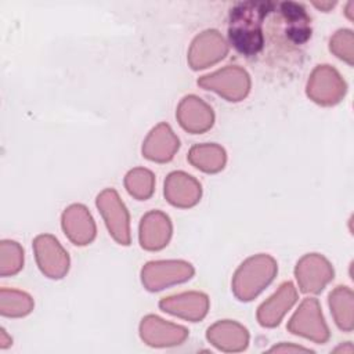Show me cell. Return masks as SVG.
<instances>
[{"instance_id": "obj_1", "label": "cell", "mask_w": 354, "mask_h": 354, "mask_svg": "<svg viewBox=\"0 0 354 354\" xmlns=\"http://www.w3.org/2000/svg\"><path fill=\"white\" fill-rule=\"evenodd\" d=\"M277 272L275 261L264 254L250 257L235 272L234 292L239 300H252L267 286Z\"/></svg>"}, {"instance_id": "obj_2", "label": "cell", "mask_w": 354, "mask_h": 354, "mask_svg": "<svg viewBox=\"0 0 354 354\" xmlns=\"http://www.w3.org/2000/svg\"><path fill=\"white\" fill-rule=\"evenodd\" d=\"M288 329L295 335H301L307 339L324 343L329 337L322 314L319 313L318 301L315 299H306L296 314L292 317Z\"/></svg>"}, {"instance_id": "obj_3", "label": "cell", "mask_w": 354, "mask_h": 354, "mask_svg": "<svg viewBox=\"0 0 354 354\" xmlns=\"http://www.w3.org/2000/svg\"><path fill=\"white\" fill-rule=\"evenodd\" d=\"M97 206L105 218L109 234H112L120 245H129V214L124 205L119 201L118 194L113 189L104 191L97 198Z\"/></svg>"}, {"instance_id": "obj_4", "label": "cell", "mask_w": 354, "mask_h": 354, "mask_svg": "<svg viewBox=\"0 0 354 354\" xmlns=\"http://www.w3.org/2000/svg\"><path fill=\"white\" fill-rule=\"evenodd\" d=\"M36 260L43 274L50 278H62L69 268L68 253L51 235H40L35 239Z\"/></svg>"}, {"instance_id": "obj_5", "label": "cell", "mask_w": 354, "mask_h": 354, "mask_svg": "<svg viewBox=\"0 0 354 354\" xmlns=\"http://www.w3.org/2000/svg\"><path fill=\"white\" fill-rule=\"evenodd\" d=\"M142 272L156 274V278H152L144 283L149 290H160L163 286L170 283L189 279L194 274V268L191 264L184 261H152L142 268Z\"/></svg>"}, {"instance_id": "obj_6", "label": "cell", "mask_w": 354, "mask_h": 354, "mask_svg": "<svg viewBox=\"0 0 354 354\" xmlns=\"http://www.w3.org/2000/svg\"><path fill=\"white\" fill-rule=\"evenodd\" d=\"M198 84L205 87L206 90H214L220 95H224L228 101H232V94L230 88L231 84L246 95L250 87V80L243 69L236 66H228L213 75L203 76L198 80Z\"/></svg>"}, {"instance_id": "obj_7", "label": "cell", "mask_w": 354, "mask_h": 354, "mask_svg": "<svg viewBox=\"0 0 354 354\" xmlns=\"http://www.w3.org/2000/svg\"><path fill=\"white\" fill-rule=\"evenodd\" d=\"M145 329H152V330H141V337L142 340L147 342L149 346H174L180 344L181 342L185 340L188 332L185 328L167 324L163 319L148 315L142 319L141 326Z\"/></svg>"}, {"instance_id": "obj_8", "label": "cell", "mask_w": 354, "mask_h": 354, "mask_svg": "<svg viewBox=\"0 0 354 354\" xmlns=\"http://www.w3.org/2000/svg\"><path fill=\"white\" fill-rule=\"evenodd\" d=\"M198 37L203 44H210V48L203 47L196 39L194 40L189 53V64L194 69L207 68V65H212L225 57L228 48L217 30H206Z\"/></svg>"}, {"instance_id": "obj_9", "label": "cell", "mask_w": 354, "mask_h": 354, "mask_svg": "<svg viewBox=\"0 0 354 354\" xmlns=\"http://www.w3.org/2000/svg\"><path fill=\"white\" fill-rule=\"evenodd\" d=\"M171 235V225L167 216L160 212H151L141 220L140 242L148 250H158L167 245Z\"/></svg>"}, {"instance_id": "obj_10", "label": "cell", "mask_w": 354, "mask_h": 354, "mask_svg": "<svg viewBox=\"0 0 354 354\" xmlns=\"http://www.w3.org/2000/svg\"><path fill=\"white\" fill-rule=\"evenodd\" d=\"M296 301V290L292 282H285L281 285L279 290L264 301L257 313V319L263 326H275L281 322L283 314Z\"/></svg>"}, {"instance_id": "obj_11", "label": "cell", "mask_w": 354, "mask_h": 354, "mask_svg": "<svg viewBox=\"0 0 354 354\" xmlns=\"http://www.w3.org/2000/svg\"><path fill=\"white\" fill-rule=\"evenodd\" d=\"M207 339L220 350L239 351L246 348L249 335L248 330L241 325L224 321L207 329Z\"/></svg>"}, {"instance_id": "obj_12", "label": "cell", "mask_w": 354, "mask_h": 354, "mask_svg": "<svg viewBox=\"0 0 354 354\" xmlns=\"http://www.w3.org/2000/svg\"><path fill=\"white\" fill-rule=\"evenodd\" d=\"M207 304H209L207 297L203 293L191 292V293H183L178 296L165 297L160 300L159 307L166 313L180 315L192 321L191 313L188 308L192 310L196 319H202L207 311Z\"/></svg>"}, {"instance_id": "obj_13", "label": "cell", "mask_w": 354, "mask_h": 354, "mask_svg": "<svg viewBox=\"0 0 354 354\" xmlns=\"http://www.w3.org/2000/svg\"><path fill=\"white\" fill-rule=\"evenodd\" d=\"M188 160L203 171L214 173L224 167L225 152L217 145H195L189 151Z\"/></svg>"}, {"instance_id": "obj_14", "label": "cell", "mask_w": 354, "mask_h": 354, "mask_svg": "<svg viewBox=\"0 0 354 354\" xmlns=\"http://www.w3.org/2000/svg\"><path fill=\"white\" fill-rule=\"evenodd\" d=\"M177 118L180 120V124L185 130L192 131L194 134L202 133L209 127H212L213 119H214L212 108H209L203 101H201V98H199L195 113H192L184 104H180Z\"/></svg>"}, {"instance_id": "obj_15", "label": "cell", "mask_w": 354, "mask_h": 354, "mask_svg": "<svg viewBox=\"0 0 354 354\" xmlns=\"http://www.w3.org/2000/svg\"><path fill=\"white\" fill-rule=\"evenodd\" d=\"M151 138H153L156 142V145L152 144H144L142 147V153L145 158L151 159V160H156V162H167L173 158V153L176 152V149H178L177 147H170V145H163L165 141L171 140L173 137H176L171 131V129L165 124L160 123L158 127H155L151 134Z\"/></svg>"}, {"instance_id": "obj_16", "label": "cell", "mask_w": 354, "mask_h": 354, "mask_svg": "<svg viewBox=\"0 0 354 354\" xmlns=\"http://www.w3.org/2000/svg\"><path fill=\"white\" fill-rule=\"evenodd\" d=\"M33 308V301L29 295L19 290L1 289L0 313L4 317H24Z\"/></svg>"}, {"instance_id": "obj_17", "label": "cell", "mask_w": 354, "mask_h": 354, "mask_svg": "<svg viewBox=\"0 0 354 354\" xmlns=\"http://www.w3.org/2000/svg\"><path fill=\"white\" fill-rule=\"evenodd\" d=\"M126 187L130 195L142 201L152 195L153 174L144 169H134L126 176Z\"/></svg>"}, {"instance_id": "obj_18", "label": "cell", "mask_w": 354, "mask_h": 354, "mask_svg": "<svg viewBox=\"0 0 354 354\" xmlns=\"http://www.w3.org/2000/svg\"><path fill=\"white\" fill-rule=\"evenodd\" d=\"M7 245L10 248L11 256H7V253L1 252L0 274L3 277L12 275V274L18 272L22 267V263H24V252H22L21 246L17 242H12V241H7Z\"/></svg>"}, {"instance_id": "obj_19", "label": "cell", "mask_w": 354, "mask_h": 354, "mask_svg": "<svg viewBox=\"0 0 354 354\" xmlns=\"http://www.w3.org/2000/svg\"><path fill=\"white\" fill-rule=\"evenodd\" d=\"M279 350H288V351H310L308 348H304V347H297V346H288V347H272L270 351H279Z\"/></svg>"}, {"instance_id": "obj_20", "label": "cell", "mask_w": 354, "mask_h": 354, "mask_svg": "<svg viewBox=\"0 0 354 354\" xmlns=\"http://www.w3.org/2000/svg\"><path fill=\"white\" fill-rule=\"evenodd\" d=\"M11 344V339H8L7 337V335H6V330L4 329H1V336H0V347L1 348H6L7 346H10Z\"/></svg>"}]
</instances>
